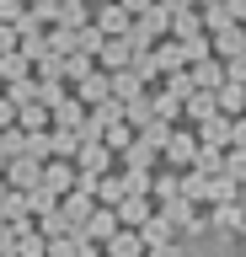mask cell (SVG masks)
Returning a JSON list of instances; mask_svg holds the SVG:
<instances>
[{
	"label": "cell",
	"mask_w": 246,
	"mask_h": 257,
	"mask_svg": "<svg viewBox=\"0 0 246 257\" xmlns=\"http://www.w3.org/2000/svg\"><path fill=\"white\" fill-rule=\"evenodd\" d=\"M187 75H193V91H214V86L225 80V59H219V54H209V59L187 64Z\"/></svg>",
	"instance_id": "52a82bcc"
},
{
	"label": "cell",
	"mask_w": 246,
	"mask_h": 257,
	"mask_svg": "<svg viewBox=\"0 0 246 257\" xmlns=\"http://www.w3.org/2000/svg\"><path fill=\"white\" fill-rule=\"evenodd\" d=\"M91 198H102V204L113 209L118 198H123V177H107V172H102V177H97V188H91Z\"/></svg>",
	"instance_id": "1f68e13d"
},
{
	"label": "cell",
	"mask_w": 246,
	"mask_h": 257,
	"mask_svg": "<svg viewBox=\"0 0 246 257\" xmlns=\"http://www.w3.org/2000/svg\"><path fill=\"white\" fill-rule=\"evenodd\" d=\"M118 6H123V11H129V16H139V11H145V6H150V0H118Z\"/></svg>",
	"instance_id": "c3c4849f"
},
{
	"label": "cell",
	"mask_w": 246,
	"mask_h": 257,
	"mask_svg": "<svg viewBox=\"0 0 246 257\" xmlns=\"http://www.w3.org/2000/svg\"><path fill=\"white\" fill-rule=\"evenodd\" d=\"M225 80L246 86V54H230V59H225Z\"/></svg>",
	"instance_id": "b9f144b4"
},
{
	"label": "cell",
	"mask_w": 246,
	"mask_h": 257,
	"mask_svg": "<svg viewBox=\"0 0 246 257\" xmlns=\"http://www.w3.org/2000/svg\"><path fill=\"white\" fill-rule=\"evenodd\" d=\"M22 6H33V0H22Z\"/></svg>",
	"instance_id": "db71d44e"
},
{
	"label": "cell",
	"mask_w": 246,
	"mask_h": 257,
	"mask_svg": "<svg viewBox=\"0 0 246 257\" xmlns=\"http://www.w3.org/2000/svg\"><path fill=\"white\" fill-rule=\"evenodd\" d=\"M91 123H97V134L113 128V123H123V102H118V96H102L97 107H91Z\"/></svg>",
	"instance_id": "603a6c76"
},
{
	"label": "cell",
	"mask_w": 246,
	"mask_h": 257,
	"mask_svg": "<svg viewBox=\"0 0 246 257\" xmlns=\"http://www.w3.org/2000/svg\"><path fill=\"white\" fill-rule=\"evenodd\" d=\"M193 172H203V177L225 172V150H219V145H198V156H193Z\"/></svg>",
	"instance_id": "d4e9b609"
},
{
	"label": "cell",
	"mask_w": 246,
	"mask_h": 257,
	"mask_svg": "<svg viewBox=\"0 0 246 257\" xmlns=\"http://www.w3.org/2000/svg\"><path fill=\"white\" fill-rule=\"evenodd\" d=\"M0 172H6V156H0Z\"/></svg>",
	"instance_id": "f5cc1de1"
},
{
	"label": "cell",
	"mask_w": 246,
	"mask_h": 257,
	"mask_svg": "<svg viewBox=\"0 0 246 257\" xmlns=\"http://www.w3.org/2000/svg\"><path fill=\"white\" fill-rule=\"evenodd\" d=\"M235 188H241V182H235V177H225V172H214V177H209V188H203V198H209V204H225V198H235Z\"/></svg>",
	"instance_id": "484cf974"
},
{
	"label": "cell",
	"mask_w": 246,
	"mask_h": 257,
	"mask_svg": "<svg viewBox=\"0 0 246 257\" xmlns=\"http://www.w3.org/2000/svg\"><path fill=\"white\" fill-rule=\"evenodd\" d=\"M134 27H139V32H145V38H150V43H155V38H161V32L171 27V11H166L161 0H150L145 11H139V22H134Z\"/></svg>",
	"instance_id": "9a60e30c"
},
{
	"label": "cell",
	"mask_w": 246,
	"mask_h": 257,
	"mask_svg": "<svg viewBox=\"0 0 246 257\" xmlns=\"http://www.w3.org/2000/svg\"><path fill=\"white\" fill-rule=\"evenodd\" d=\"M123 193H150V172H123Z\"/></svg>",
	"instance_id": "7bdbcfd3"
},
{
	"label": "cell",
	"mask_w": 246,
	"mask_h": 257,
	"mask_svg": "<svg viewBox=\"0 0 246 257\" xmlns=\"http://www.w3.org/2000/svg\"><path fill=\"white\" fill-rule=\"evenodd\" d=\"M22 11H27V6H22V0H0V22H17Z\"/></svg>",
	"instance_id": "bcb514c9"
},
{
	"label": "cell",
	"mask_w": 246,
	"mask_h": 257,
	"mask_svg": "<svg viewBox=\"0 0 246 257\" xmlns=\"http://www.w3.org/2000/svg\"><path fill=\"white\" fill-rule=\"evenodd\" d=\"M97 59L107 64V70H123V64L134 59V43H129V32H118V38H102V48H97Z\"/></svg>",
	"instance_id": "7c38bea8"
},
{
	"label": "cell",
	"mask_w": 246,
	"mask_h": 257,
	"mask_svg": "<svg viewBox=\"0 0 246 257\" xmlns=\"http://www.w3.org/2000/svg\"><path fill=\"white\" fill-rule=\"evenodd\" d=\"M198 11H203V32H219V27H230V22H235L225 0H214V6H198Z\"/></svg>",
	"instance_id": "4dcf8cb0"
},
{
	"label": "cell",
	"mask_w": 246,
	"mask_h": 257,
	"mask_svg": "<svg viewBox=\"0 0 246 257\" xmlns=\"http://www.w3.org/2000/svg\"><path fill=\"white\" fill-rule=\"evenodd\" d=\"M107 166H113V150H107L102 140H81V145H75V172H86V177H102Z\"/></svg>",
	"instance_id": "7a4b0ae2"
},
{
	"label": "cell",
	"mask_w": 246,
	"mask_h": 257,
	"mask_svg": "<svg viewBox=\"0 0 246 257\" xmlns=\"http://www.w3.org/2000/svg\"><path fill=\"white\" fill-rule=\"evenodd\" d=\"M145 257H182V246H177V241H166V246H155V252H145Z\"/></svg>",
	"instance_id": "7dc6e473"
},
{
	"label": "cell",
	"mask_w": 246,
	"mask_h": 257,
	"mask_svg": "<svg viewBox=\"0 0 246 257\" xmlns=\"http://www.w3.org/2000/svg\"><path fill=\"white\" fill-rule=\"evenodd\" d=\"M230 145H246V112H235V118H230Z\"/></svg>",
	"instance_id": "ee69618b"
},
{
	"label": "cell",
	"mask_w": 246,
	"mask_h": 257,
	"mask_svg": "<svg viewBox=\"0 0 246 257\" xmlns=\"http://www.w3.org/2000/svg\"><path fill=\"white\" fill-rule=\"evenodd\" d=\"M129 140H134V128H129V123H113V128H102V145H107V150H123Z\"/></svg>",
	"instance_id": "60d3db41"
},
{
	"label": "cell",
	"mask_w": 246,
	"mask_h": 257,
	"mask_svg": "<svg viewBox=\"0 0 246 257\" xmlns=\"http://www.w3.org/2000/svg\"><path fill=\"white\" fill-rule=\"evenodd\" d=\"M203 188H209V177L187 166V177H182V198H193V204H198V198H203Z\"/></svg>",
	"instance_id": "ab89813d"
},
{
	"label": "cell",
	"mask_w": 246,
	"mask_h": 257,
	"mask_svg": "<svg viewBox=\"0 0 246 257\" xmlns=\"http://www.w3.org/2000/svg\"><path fill=\"white\" fill-rule=\"evenodd\" d=\"M0 156H6V161H11V156H27V128H17V123L0 128Z\"/></svg>",
	"instance_id": "f1b7e54d"
},
{
	"label": "cell",
	"mask_w": 246,
	"mask_h": 257,
	"mask_svg": "<svg viewBox=\"0 0 246 257\" xmlns=\"http://www.w3.org/2000/svg\"><path fill=\"white\" fill-rule=\"evenodd\" d=\"M17 123V102H11V96H0V128H11Z\"/></svg>",
	"instance_id": "f6af8a7d"
},
{
	"label": "cell",
	"mask_w": 246,
	"mask_h": 257,
	"mask_svg": "<svg viewBox=\"0 0 246 257\" xmlns=\"http://www.w3.org/2000/svg\"><path fill=\"white\" fill-rule=\"evenodd\" d=\"M27 75H33V59H27L22 48L0 54V80H27Z\"/></svg>",
	"instance_id": "7402d4cb"
},
{
	"label": "cell",
	"mask_w": 246,
	"mask_h": 257,
	"mask_svg": "<svg viewBox=\"0 0 246 257\" xmlns=\"http://www.w3.org/2000/svg\"><path fill=\"white\" fill-rule=\"evenodd\" d=\"M86 112H91V107H86L81 96H65V102H54V107H49V123H54V128H70V134H81Z\"/></svg>",
	"instance_id": "277c9868"
},
{
	"label": "cell",
	"mask_w": 246,
	"mask_h": 257,
	"mask_svg": "<svg viewBox=\"0 0 246 257\" xmlns=\"http://www.w3.org/2000/svg\"><path fill=\"white\" fill-rule=\"evenodd\" d=\"M161 150H166V166L187 172V166H193V156H198V134H187V128H171Z\"/></svg>",
	"instance_id": "6da1fadb"
},
{
	"label": "cell",
	"mask_w": 246,
	"mask_h": 257,
	"mask_svg": "<svg viewBox=\"0 0 246 257\" xmlns=\"http://www.w3.org/2000/svg\"><path fill=\"white\" fill-rule=\"evenodd\" d=\"M75 145H81V134H70V128H54V134H49V156H75Z\"/></svg>",
	"instance_id": "d590c367"
},
{
	"label": "cell",
	"mask_w": 246,
	"mask_h": 257,
	"mask_svg": "<svg viewBox=\"0 0 246 257\" xmlns=\"http://www.w3.org/2000/svg\"><path fill=\"white\" fill-rule=\"evenodd\" d=\"M198 145H219V150H230V112L214 107L203 123H198Z\"/></svg>",
	"instance_id": "8fae6325"
},
{
	"label": "cell",
	"mask_w": 246,
	"mask_h": 257,
	"mask_svg": "<svg viewBox=\"0 0 246 257\" xmlns=\"http://www.w3.org/2000/svg\"><path fill=\"white\" fill-rule=\"evenodd\" d=\"M43 43H49L54 54H75V27H54V32H43Z\"/></svg>",
	"instance_id": "f35d334b"
},
{
	"label": "cell",
	"mask_w": 246,
	"mask_h": 257,
	"mask_svg": "<svg viewBox=\"0 0 246 257\" xmlns=\"http://www.w3.org/2000/svg\"><path fill=\"white\" fill-rule=\"evenodd\" d=\"M75 96H81L86 107H97L102 96H113V80L102 75V70H86V75H81V80H75Z\"/></svg>",
	"instance_id": "4fadbf2b"
},
{
	"label": "cell",
	"mask_w": 246,
	"mask_h": 257,
	"mask_svg": "<svg viewBox=\"0 0 246 257\" xmlns=\"http://www.w3.org/2000/svg\"><path fill=\"white\" fill-rule=\"evenodd\" d=\"M182 112H187L193 123H203V118H209V112H214V91H193V96H187V102H182Z\"/></svg>",
	"instance_id": "836d02e7"
},
{
	"label": "cell",
	"mask_w": 246,
	"mask_h": 257,
	"mask_svg": "<svg viewBox=\"0 0 246 257\" xmlns=\"http://www.w3.org/2000/svg\"><path fill=\"white\" fill-rule=\"evenodd\" d=\"M150 107H155V118L177 123V118H182V96L177 91H155V96H150Z\"/></svg>",
	"instance_id": "4316f807"
},
{
	"label": "cell",
	"mask_w": 246,
	"mask_h": 257,
	"mask_svg": "<svg viewBox=\"0 0 246 257\" xmlns=\"http://www.w3.org/2000/svg\"><path fill=\"white\" fill-rule=\"evenodd\" d=\"M193 6H214V0H193Z\"/></svg>",
	"instance_id": "816d5d0a"
},
{
	"label": "cell",
	"mask_w": 246,
	"mask_h": 257,
	"mask_svg": "<svg viewBox=\"0 0 246 257\" xmlns=\"http://www.w3.org/2000/svg\"><path fill=\"white\" fill-rule=\"evenodd\" d=\"M38 172H43L38 156H11L6 161V182H11V188H38Z\"/></svg>",
	"instance_id": "8992f818"
},
{
	"label": "cell",
	"mask_w": 246,
	"mask_h": 257,
	"mask_svg": "<svg viewBox=\"0 0 246 257\" xmlns=\"http://www.w3.org/2000/svg\"><path fill=\"white\" fill-rule=\"evenodd\" d=\"M123 161H129V172H150V166H155V145L150 140H129L123 145Z\"/></svg>",
	"instance_id": "ffe728a7"
},
{
	"label": "cell",
	"mask_w": 246,
	"mask_h": 257,
	"mask_svg": "<svg viewBox=\"0 0 246 257\" xmlns=\"http://www.w3.org/2000/svg\"><path fill=\"white\" fill-rule=\"evenodd\" d=\"M161 214L177 225V230H193V236H198V230H209V220H203V214L193 209V198H182V193H177V198H166V204H161Z\"/></svg>",
	"instance_id": "3957f363"
},
{
	"label": "cell",
	"mask_w": 246,
	"mask_h": 257,
	"mask_svg": "<svg viewBox=\"0 0 246 257\" xmlns=\"http://www.w3.org/2000/svg\"><path fill=\"white\" fill-rule=\"evenodd\" d=\"M113 230H118V214H113L107 204H97L91 214H86V225H81V236H86V241H97V246L113 236Z\"/></svg>",
	"instance_id": "9c48e42d"
},
{
	"label": "cell",
	"mask_w": 246,
	"mask_h": 257,
	"mask_svg": "<svg viewBox=\"0 0 246 257\" xmlns=\"http://www.w3.org/2000/svg\"><path fill=\"white\" fill-rule=\"evenodd\" d=\"M177 43H182V59H187V64H198V59H209V54H214V48H209V32H193V38H177Z\"/></svg>",
	"instance_id": "f546056e"
},
{
	"label": "cell",
	"mask_w": 246,
	"mask_h": 257,
	"mask_svg": "<svg viewBox=\"0 0 246 257\" xmlns=\"http://www.w3.org/2000/svg\"><path fill=\"white\" fill-rule=\"evenodd\" d=\"M102 246H107L102 257H145V241H139V230H129V225H118Z\"/></svg>",
	"instance_id": "ba28073f"
},
{
	"label": "cell",
	"mask_w": 246,
	"mask_h": 257,
	"mask_svg": "<svg viewBox=\"0 0 246 257\" xmlns=\"http://www.w3.org/2000/svg\"><path fill=\"white\" fill-rule=\"evenodd\" d=\"M97 32H102V38H118V32H129V11H123L118 0H113V6H102V11H97Z\"/></svg>",
	"instance_id": "e0dca14e"
},
{
	"label": "cell",
	"mask_w": 246,
	"mask_h": 257,
	"mask_svg": "<svg viewBox=\"0 0 246 257\" xmlns=\"http://www.w3.org/2000/svg\"><path fill=\"white\" fill-rule=\"evenodd\" d=\"M209 225H219V230H246V209L235 204V198H225V204H214Z\"/></svg>",
	"instance_id": "d6986e66"
},
{
	"label": "cell",
	"mask_w": 246,
	"mask_h": 257,
	"mask_svg": "<svg viewBox=\"0 0 246 257\" xmlns=\"http://www.w3.org/2000/svg\"><path fill=\"white\" fill-rule=\"evenodd\" d=\"M150 193L166 204V198H177V193H182V177L177 172H155V177H150Z\"/></svg>",
	"instance_id": "d6a6232c"
},
{
	"label": "cell",
	"mask_w": 246,
	"mask_h": 257,
	"mask_svg": "<svg viewBox=\"0 0 246 257\" xmlns=\"http://www.w3.org/2000/svg\"><path fill=\"white\" fill-rule=\"evenodd\" d=\"M171 236H177V225L166 220L161 209H150V214H145V225H139V241H145V252H155V246H166Z\"/></svg>",
	"instance_id": "5b68a950"
},
{
	"label": "cell",
	"mask_w": 246,
	"mask_h": 257,
	"mask_svg": "<svg viewBox=\"0 0 246 257\" xmlns=\"http://www.w3.org/2000/svg\"><path fill=\"white\" fill-rule=\"evenodd\" d=\"M171 38H193V32H203V11L198 6H182V11H171Z\"/></svg>",
	"instance_id": "ac0fdd59"
},
{
	"label": "cell",
	"mask_w": 246,
	"mask_h": 257,
	"mask_svg": "<svg viewBox=\"0 0 246 257\" xmlns=\"http://www.w3.org/2000/svg\"><path fill=\"white\" fill-rule=\"evenodd\" d=\"M209 48L219 54V59H230V54H246V22H230V27H219L209 38Z\"/></svg>",
	"instance_id": "30bf717a"
},
{
	"label": "cell",
	"mask_w": 246,
	"mask_h": 257,
	"mask_svg": "<svg viewBox=\"0 0 246 257\" xmlns=\"http://www.w3.org/2000/svg\"><path fill=\"white\" fill-rule=\"evenodd\" d=\"M38 236H43V241H54V236H70V220L59 214V204H54L49 214H38Z\"/></svg>",
	"instance_id": "83f0119b"
},
{
	"label": "cell",
	"mask_w": 246,
	"mask_h": 257,
	"mask_svg": "<svg viewBox=\"0 0 246 257\" xmlns=\"http://www.w3.org/2000/svg\"><path fill=\"white\" fill-rule=\"evenodd\" d=\"M230 6V16H235V22H246V0H225Z\"/></svg>",
	"instance_id": "681fc988"
},
{
	"label": "cell",
	"mask_w": 246,
	"mask_h": 257,
	"mask_svg": "<svg viewBox=\"0 0 246 257\" xmlns=\"http://www.w3.org/2000/svg\"><path fill=\"white\" fill-rule=\"evenodd\" d=\"M107 80H113V96H118V102H129V96H139V91H145V80L134 75L129 64H123V70H113Z\"/></svg>",
	"instance_id": "cb8c5ba5"
},
{
	"label": "cell",
	"mask_w": 246,
	"mask_h": 257,
	"mask_svg": "<svg viewBox=\"0 0 246 257\" xmlns=\"http://www.w3.org/2000/svg\"><path fill=\"white\" fill-rule=\"evenodd\" d=\"M225 177H235V182L246 188V145H230L225 150Z\"/></svg>",
	"instance_id": "8d00e7d4"
},
{
	"label": "cell",
	"mask_w": 246,
	"mask_h": 257,
	"mask_svg": "<svg viewBox=\"0 0 246 257\" xmlns=\"http://www.w3.org/2000/svg\"><path fill=\"white\" fill-rule=\"evenodd\" d=\"M17 128H27V134H38V128H49V107H43V102H22L17 107Z\"/></svg>",
	"instance_id": "44dd1931"
},
{
	"label": "cell",
	"mask_w": 246,
	"mask_h": 257,
	"mask_svg": "<svg viewBox=\"0 0 246 257\" xmlns=\"http://www.w3.org/2000/svg\"><path fill=\"white\" fill-rule=\"evenodd\" d=\"M0 257H11V252H0Z\"/></svg>",
	"instance_id": "11a10c76"
},
{
	"label": "cell",
	"mask_w": 246,
	"mask_h": 257,
	"mask_svg": "<svg viewBox=\"0 0 246 257\" xmlns=\"http://www.w3.org/2000/svg\"><path fill=\"white\" fill-rule=\"evenodd\" d=\"M113 214H118V225H129V230H139V225H145V214H150L145 193H123V198L113 204Z\"/></svg>",
	"instance_id": "5bb4252c"
},
{
	"label": "cell",
	"mask_w": 246,
	"mask_h": 257,
	"mask_svg": "<svg viewBox=\"0 0 246 257\" xmlns=\"http://www.w3.org/2000/svg\"><path fill=\"white\" fill-rule=\"evenodd\" d=\"M59 27H86V6L81 0H59V16H54Z\"/></svg>",
	"instance_id": "74e56055"
},
{
	"label": "cell",
	"mask_w": 246,
	"mask_h": 257,
	"mask_svg": "<svg viewBox=\"0 0 246 257\" xmlns=\"http://www.w3.org/2000/svg\"><path fill=\"white\" fill-rule=\"evenodd\" d=\"M214 107L230 112V118H235V112H246V86H235V80H219V86H214Z\"/></svg>",
	"instance_id": "2e32d148"
},
{
	"label": "cell",
	"mask_w": 246,
	"mask_h": 257,
	"mask_svg": "<svg viewBox=\"0 0 246 257\" xmlns=\"http://www.w3.org/2000/svg\"><path fill=\"white\" fill-rule=\"evenodd\" d=\"M6 188H11V182H6V172H0V198H6Z\"/></svg>",
	"instance_id": "f907efd6"
},
{
	"label": "cell",
	"mask_w": 246,
	"mask_h": 257,
	"mask_svg": "<svg viewBox=\"0 0 246 257\" xmlns=\"http://www.w3.org/2000/svg\"><path fill=\"white\" fill-rule=\"evenodd\" d=\"M150 54H155V64H161V75H171V70H182V43H161V48H150Z\"/></svg>",
	"instance_id": "e575fe53"
}]
</instances>
